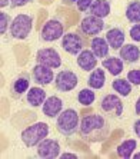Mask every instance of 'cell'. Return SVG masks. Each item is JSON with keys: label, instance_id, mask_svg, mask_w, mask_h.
Instances as JSON below:
<instances>
[{"label": "cell", "instance_id": "cell-1", "mask_svg": "<svg viewBox=\"0 0 140 159\" xmlns=\"http://www.w3.org/2000/svg\"><path fill=\"white\" fill-rule=\"evenodd\" d=\"M110 123L102 113H90L80 119L79 125V136L89 143L106 141L110 135Z\"/></svg>", "mask_w": 140, "mask_h": 159}, {"label": "cell", "instance_id": "cell-2", "mask_svg": "<svg viewBox=\"0 0 140 159\" xmlns=\"http://www.w3.org/2000/svg\"><path fill=\"white\" fill-rule=\"evenodd\" d=\"M80 125V118H79L77 111H74L72 107H67L62 111L57 118H56V129L63 136H73L74 133L79 130Z\"/></svg>", "mask_w": 140, "mask_h": 159}, {"label": "cell", "instance_id": "cell-3", "mask_svg": "<svg viewBox=\"0 0 140 159\" xmlns=\"http://www.w3.org/2000/svg\"><path fill=\"white\" fill-rule=\"evenodd\" d=\"M49 135V125L44 122H36L33 125L27 126L20 133L22 142L27 148H34Z\"/></svg>", "mask_w": 140, "mask_h": 159}, {"label": "cell", "instance_id": "cell-4", "mask_svg": "<svg viewBox=\"0 0 140 159\" xmlns=\"http://www.w3.org/2000/svg\"><path fill=\"white\" fill-rule=\"evenodd\" d=\"M99 111L106 118H120L123 115V102L120 96L113 95V93H107V95L102 96V99L99 100Z\"/></svg>", "mask_w": 140, "mask_h": 159}, {"label": "cell", "instance_id": "cell-5", "mask_svg": "<svg viewBox=\"0 0 140 159\" xmlns=\"http://www.w3.org/2000/svg\"><path fill=\"white\" fill-rule=\"evenodd\" d=\"M33 29V17L30 15H17L10 25V34L13 39L17 40H24Z\"/></svg>", "mask_w": 140, "mask_h": 159}, {"label": "cell", "instance_id": "cell-6", "mask_svg": "<svg viewBox=\"0 0 140 159\" xmlns=\"http://www.w3.org/2000/svg\"><path fill=\"white\" fill-rule=\"evenodd\" d=\"M63 23L57 19H50L43 25L40 30V39L43 42H56L63 37Z\"/></svg>", "mask_w": 140, "mask_h": 159}, {"label": "cell", "instance_id": "cell-7", "mask_svg": "<svg viewBox=\"0 0 140 159\" xmlns=\"http://www.w3.org/2000/svg\"><path fill=\"white\" fill-rule=\"evenodd\" d=\"M79 29L83 34L89 37H96L99 36L104 29V22L103 19L97 17V16L93 15H87L86 17L81 19L80 25H79Z\"/></svg>", "mask_w": 140, "mask_h": 159}, {"label": "cell", "instance_id": "cell-8", "mask_svg": "<svg viewBox=\"0 0 140 159\" xmlns=\"http://www.w3.org/2000/svg\"><path fill=\"white\" fill-rule=\"evenodd\" d=\"M79 83L77 75L72 70L63 69L55 76V88L59 92H72Z\"/></svg>", "mask_w": 140, "mask_h": 159}, {"label": "cell", "instance_id": "cell-9", "mask_svg": "<svg viewBox=\"0 0 140 159\" xmlns=\"http://www.w3.org/2000/svg\"><path fill=\"white\" fill-rule=\"evenodd\" d=\"M32 73L29 75V72H22L20 75H17V78H15L10 83L9 92L10 96L13 99H20V98L27 93V90L30 89V82H32Z\"/></svg>", "mask_w": 140, "mask_h": 159}, {"label": "cell", "instance_id": "cell-10", "mask_svg": "<svg viewBox=\"0 0 140 159\" xmlns=\"http://www.w3.org/2000/svg\"><path fill=\"white\" fill-rule=\"evenodd\" d=\"M62 49L72 56H77L85 49V39L76 32L63 34L62 37Z\"/></svg>", "mask_w": 140, "mask_h": 159}, {"label": "cell", "instance_id": "cell-11", "mask_svg": "<svg viewBox=\"0 0 140 159\" xmlns=\"http://www.w3.org/2000/svg\"><path fill=\"white\" fill-rule=\"evenodd\" d=\"M36 62L52 67V69H59L62 66V57H60L59 52L53 48L39 49L36 53Z\"/></svg>", "mask_w": 140, "mask_h": 159}, {"label": "cell", "instance_id": "cell-12", "mask_svg": "<svg viewBox=\"0 0 140 159\" xmlns=\"http://www.w3.org/2000/svg\"><path fill=\"white\" fill-rule=\"evenodd\" d=\"M60 143L56 139L44 138L40 143L37 145L36 155L42 159H56L60 156Z\"/></svg>", "mask_w": 140, "mask_h": 159}, {"label": "cell", "instance_id": "cell-13", "mask_svg": "<svg viewBox=\"0 0 140 159\" xmlns=\"http://www.w3.org/2000/svg\"><path fill=\"white\" fill-rule=\"evenodd\" d=\"M32 78L39 86H47L52 82H55V73L52 67L36 63V66L32 69Z\"/></svg>", "mask_w": 140, "mask_h": 159}, {"label": "cell", "instance_id": "cell-14", "mask_svg": "<svg viewBox=\"0 0 140 159\" xmlns=\"http://www.w3.org/2000/svg\"><path fill=\"white\" fill-rule=\"evenodd\" d=\"M76 63L83 72H92L97 67V57L92 52V49H83L77 55Z\"/></svg>", "mask_w": 140, "mask_h": 159}, {"label": "cell", "instance_id": "cell-15", "mask_svg": "<svg viewBox=\"0 0 140 159\" xmlns=\"http://www.w3.org/2000/svg\"><path fill=\"white\" fill-rule=\"evenodd\" d=\"M63 111V100L59 96H49L44 100L43 106H42V112L44 116L47 118H57Z\"/></svg>", "mask_w": 140, "mask_h": 159}, {"label": "cell", "instance_id": "cell-16", "mask_svg": "<svg viewBox=\"0 0 140 159\" xmlns=\"http://www.w3.org/2000/svg\"><path fill=\"white\" fill-rule=\"evenodd\" d=\"M119 55H120V59L125 63L133 65V63H137L140 60V49L136 44L127 43L123 44L122 48L119 49Z\"/></svg>", "mask_w": 140, "mask_h": 159}, {"label": "cell", "instance_id": "cell-17", "mask_svg": "<svg viewBox=\"0 0 140 159\" xmlns=\"http://www.w3.org/2000/svg\"><path fill=\"white\" fill-rule=\"evenodd\" d=\"M125 39L126 34L120 27H112L106 32V40L112 50H119L125 44Z\"/></svg>", "mask_w": 140, "mask_h": 159}, {"label": "cell", "instance_id": "cell-18", "mask_svg": "<svg viewBox=\"0 0 140 159\" xmlns=\"http://www.w3.org/2000/svg\"><path fill=\"white\" fill-rule=\"evenodd\" d=\"M90 49H92V52L96 55L97 59H106L107 56H109V43H107L106 37H100V36H96L93 37L92 42H90Z\"/></svg>", "mask_w": 140, "mask_h": 159}, {"label": "cell", "instance_id": "cell-19", "mask_svg": "<svg viewBox=\"0 0 140 159\" xmlns=\"http://www.w3.org/2000/svg\"><path fill=\"white\" fill-rule=\"evenodd\" d=\"M47 99L46 96V90H44L42 86H34V88H30L29 92L26 95V100L30 106L33 107H39L43 106L44 100Z\"/></svg>", "mask_w": 140, "mask_h": 159}, {"label": "cell", "instance_id": "cell-20", "mask_svg": "<svg viewBox=\"0 0 140 159\" xmlns=\"http://www.w3.org/2000/svg\"><path fill=\"white\" fill-rule=\"evenodd\" d=\"M102 66L112 76H119L125 69V62L120 57H116V56H107L106 59L102 60Z\"/></svg>", "mask_w": 140, "mask_h": 159}, {"label": "cell", "instance_id": "cell-21", "mask_svg": "<svg viewBox=\"0 0 140 159\" xmlns=\"http://www.w3.org/2000/svg\"><path fill=\"white\" fill-rule=\"evenodd\" d=\"M104 83H106V73H104L103 69H100V67L93 69V70L90 72V75H89V78H87V86L89 88L97 90V89L103 88Z\"/></svg>", "mask_w": 140, "mask_h": 159}, {"label": "cell", "instance_id": "cell-22", "mask_svg": "<svg viewBox=\"0 0 140 159\" xmlns=\"http://www.w3.org/2000/svg\"><path fill=\"white\" fill-rule=\"evenodd\" d=\"M89 15L104 19L110 15V2L109 0H94L89 9Z\"/></svg>", "mask_w": 140, "mask_h": 159}, {"label": "cell", "instance_id": "cell-23", "mask_svg": "<svg viewBox=\"0 0 140 159\" xmlns=\"http://www.w3.org/2000/svg\"><path fill=\"white\" fill-rule=\"evenodd\" d=\"M126 19L130 23H140V0H132L126 7Z\"/></svg>", "mask_w": 140, "mask_h": 159}, {"label": "cell", "instance_id": "cell-24", "mask_svg": "<svg viewBox=\"0 0 140 159\" xmlns=\"http://www.w3.org/2000/svg\"><path fill=\"white\" fill-rule=\"evenodd\" d=\"M132 83H130L129 80H127V78L126 79H114L113 82H112V89H113L114 92H117L120 96L126 98V96H129L130 92H132Z\"/></svg>", "mask_w": 140, "mask_h": 159}, {"label": "cell", "instance_id": "cell-25", "mask_svg": "<svg viewBox=\"0 0 140 159\" xmlns=\"http://www.w3.org/2000/svg\"><path fill=\"white\" fill-rule=\"evenodd\" d=\"M137 148V142L134 139H127L117 146V155L123 159H129L133 156V152Z\"/></svg>", "mask_w": 140, "mask_h": 159}, {"label": "cell", "instance_id": "cell-26", "mask_svg": "<svg viewBox=\"0 0 140 159\" xmlns=\"http://www.w3.org/2000/svg\"><path fill=\"white\" fill-rule=\"evenodd\" d=\"M93 90H94V89H92V88H85L77 93V102L81 106H92V105L94 103L96 95H94Z\"/></svg>", "mask_w": 140, "mask_h": 159}, {"label": "cell", "instance_id": "cell-27", "mask_svg": "<svg viewBox=\"0 0 140 159\" xmlns=\"http://www.w3.org/2000/svg\"><path fill=\"white\" fill-rule=\"evenodd\" d=\"M10 25H11V19L7 13L2 11L0 13V34H6L7 30H10Z\"/></svg>", "mask_w": 140, "mask_h": 159}, {"label": "cell", "instance_id": "cell-28", "mask_svg": "<svg viewBox=\"0 0 140 159\" xmlns=\"http://www.w3.org/2000/svg\"><path fill=\"white\" fill-rule=\"evenodd\" d=\"M127 80L133 86H140V69H132L127 73Z\"/></svg>", "mask_w": 140, "mask_h": 159}, {"label": "cell", "instance_id": "cell-29", "mask_svg": "<svg viewBox=\"0 0 140 159\" xmlns=\"http://www.w3.org/2000/svg\"><path fill=\"white\" fill-rule=\"evenodd\" d=\"M130 37L133 42H140V23H136L130 27Z\"/></svg>", "mask_w": 140, "mask_h": 159}, {"label": "cell", "instance_id": "cell-30", "mask_svg": "<svg viewBox=\"0 0 140 159\" xmlns=\"http://www.w3.org/2000/svg\"><path fill=\"white\" fill-rule=\"evenodd\" d=\"M93 2H94V0H77V2H76V6H77V9L80 11H89V9H90V6L93 4Z\"/></svg>", "mask_w": 140, "mask_h": 159}, {"label": "cell", "instance_id": "cell-31", "mask_svg": "<svg viewBox=\"0 0 140 159\" xmlns=\"http://www.w3.org/2000/svg\"><path fill=\"white\" fill-rule=\"evenodd\" d=\"M32 0H10V7L11 9H17V7H23L27 3H30Z\"/></svg>", "mask_w": 140, "mask_h": 159}, {"label": "cell", "instance_id": "cell-32", "mask_svg": "<svg viewBox=\"0 0 140 159\" xmlns=\"http://www.w3.org/2000/svg\"><path fill=\"white\" fill-rule=\"evenodd\" d=\"M133 132H134V135L140 139V118L136 119L134 123H133Z\"/></svg>", "mask_w": 140, "mask_h": 159}, {"label": "cell", "instance_id": "cell-33", "mask_svg": "<svg viewBox=\"0 0 140 159\" xmlns=\"http://www.w3.org/2000/svg\"><path fill=\"white\" fill-rule=\"evenodd\" d=\"M134 113L140 116V98L136 100V103H134Z\"/></svg>", "mask_w": 140, "mask_h": 159}, {"label": "cell", "instance_id": "cell-34", "mask_svg": "<svg viewBox=\"0 0 140 159\" xmlns=\"http://www.w3.org/2000/svg\"><path fill=\"white\" fill-rule=\"evenodd\" d=\"M7 6H10V0H0V7L2 9L7 7Z\"/></svg>", "mask_w": 140, "mask_h": 159}, {"label": "cell", "instance_id": "cell-35", "mask_svg": "<svg viewBox=\"0 0 140 159\" xmlns=\"http://www.w3.org/2000/svg\"><path fill=\"white\" fill-rule=\"evenodd\" d=\"M62 158H73V159H76L77 158V155H74V153H63Z\"/></svg>", "mask_w": 140, "mask_h": 159}, {"label": "cell", "instance_id": "cell-36", "mask_svg": "<svg viewBox=\"0 0 140 159\" xmlns=\"http://www.w3.org/2000/svg\"><path fill=\"white\" fill-rule=\"evenodd\" d=\"M133 158H134V159H140V152H137V153H133Z\"/></svg>", "mask_w": 140, "mask_h": 159}, {"label": "cell", "instance_id": "cell-37", "mask_svg": "<svg viewBox=\"0 0 140 159\" xmlns=\"http://www.w3.org/2000/svg\"><path fill=\"white\" fill-rule=\"evenodd\" d=\"M74 2H77V0H67V3H74Z\"/></svg>", "mask_w": 140, "mask_h": 159}]
</instances>
